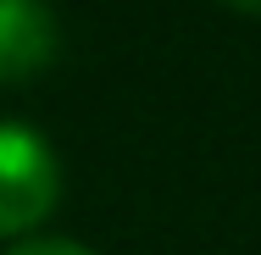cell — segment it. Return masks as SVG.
I'll list each match as a JSON object with an SVG mask.
<instances>
[{
  "mask_svg": "<svg viewBox=\"0 0 261 255\" xmlns=\"http://www.w3.org/2000/svg\"><path fill=\"white\" fill-rule=\"evenodd\" d=\"M61 50V22L45 0H0V83L45 72Z\"/></svg>",
  "mask_w": 261,
  "mask_h": 255,
  "instance_id": "2",
  "label": "cell"
},
{
  "mask_svg": "<svg viewBox=\"0 0 261 255\" xmlns=\"http://www.w3.org/2000/svg\"><path fill=\"white\" fill-rule=\"evenodd\" d=\"M61 166L28 122H0V233H28L56 211Z\"/></svg>",
  "mask_w": 261,
  "mask_h": 255,
  "instance_id": "1",
  "label": "cell"
},
{
  "mask_svg": "<svg viewBox=\"0 0 261 255\" xmlns=\"http://www.w3.org/2000/svg\"><path fill=\"white\" fill-rule=\"evenodd\" d=\"M17 255H95V250L67 244V239H45V244H28V250H17Z\"/></svg>",
  "mask_w": 261,
  "mask_h": 255,
  "instance_id": "3",
  "label": "cell"
},
{
  "mask_svg": "<svg viewBox=\"0 0 261 255\" xmlns=\"http://www.w3.org/2000/svg\"><path fill=\"white\" fill-rule=\"evenodd\" d=\"M222 6H233V11H245V17H261V0H222Z\"/></svg>",
  "mask_w": 261,
  "mask_h": 255,
  "instance_id": "4",
  "label": "cell"
}]
</instances>
